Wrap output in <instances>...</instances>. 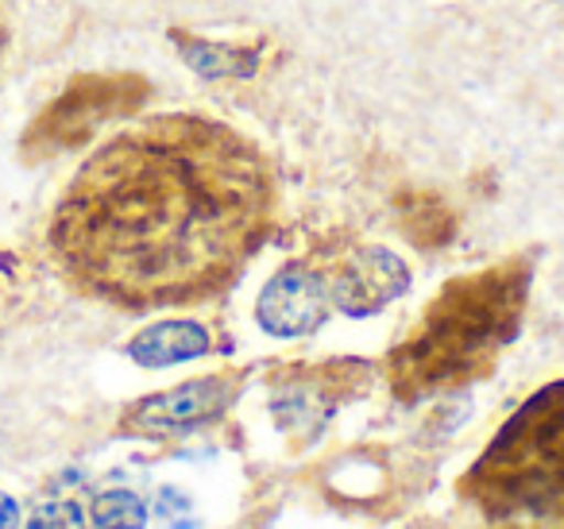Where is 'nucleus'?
<instances>
[{
    "mask_svg": "<svg viewBox=\"0 0 564 529\" xmlns=\"http://www.w3.org/2000/svg\"><path fill=\"white\" fill-rule=\"evenodd\" d=\"M28 529H89V521L82 514V506L74 503H43L28 518Z\"/></svg>",
    "mask_w": 564,
    "mask_h": 529,
    "instance_id": "9d476101",
    "label": "nucleus"
},
{
    "mask_svg": "<svg viewBox=\"0 0 564 529\" xmlns=\"http://www.w3.org/2000/svg\"><path fill=\"white\" fill-rule=\"evenodd\" d=\"M525 294H530V263L522 259L453 279L433 298L406 341L394 344L387 359L391 390L406 402H422L487 375L499 352L518 336Z\"/></svg>",
    "mask_w": 564,
    "mask_h": 529,
    "instance_id": "f03ea898",
    "label": "nucleus"
},
{
    "mask_svg": "<svg viewBox=\"0 0 564 529\" xmlns=\"http://www.w3.org/2000/svg\"><path fill=\"white\" fill-rule=\"evenodd\" d=\"M329 310L333 302L325 274L306 263H291L263 287L256 321L271 336H310L314 328L325 325Z\"/></svg>",
    "mask_w": 564,
    "mask_h": 529,
    "instance_id": "39448f33",
    "label": "nucleus"
},
{
    "mask_svg": "<svg viewBox=\"0 0 564 529\" xmlns=\"http://www.w3.org/2000/svg\"><path fill=\"white\" fill-rule=\"evenodd\" d=\"M213 348L209 333H205L197 321H163V325H151L128 344V356L143 367H171L197 359Z\"/></svg>",
    "mask_w": 564,
    "mask_h": 529,
    "instance_id": "0eeeda50",
    "label": "nucleus"
},
{
    "mask_svg": "<svg viewBox=\"0 0 564 529\" xmlns=\"http://www.w3.org/2000/svg\"><path fill=\"white\" fill-rule=\"evenodd\" d=\"M468 495L507 529H564V379L495 433L468 472Z\"/></svg>",
    "mask_w": 564,
    "mask_h": 529,
    "instance_id": "7ed1b4c3",
    "label": "nucleus"
},
{
    "mask_svg": "<svg viewBox=\"0 0 564 529\" xmlns=\"http://www.w3.org/2000/svg\"><path fill=\"white\" fill-rule=\"evenodd\" d=\"M0 529H20V506L4 490H0Z\"/></svg>",
    "mask_w": 564,
    "mask_h": 529,
    "instance_id": "9b49d317",
    "label": "nucleus"
},
{
    "mask_svg": "<svg viewBox=\"0 0 564 529\" xmlns=\"http://www.w3.org/2000/svg\"><path fill=\"white\" fill-rule=\"evenodd\" d=\"M94 526L97 529H143L148 510L132 490H105L94 503Z\"/></svg>",
    "mask_w": 564,
    "mask_h": 529,
    "instance_id": "1a4fd4ad",
    "label": "nucleus"
},
{
    "mask_svg": "<svg viewBox=\"0 0 564 529\" xmlns=\"http://www.w3.org/2000/svg\"><path fill=\"white\" fill-rule=\"evenodd\" d=\"M274 174L263 151L202 112L148 117L82 163L51 225L66 274L128 310L228 290L263 248Z\"/></svg>",
    "mask_w": 564,
    "mask_h": 529,
    "instance_id": "f257e3e1",
    "label": "nucleus"
},
{
    "mask_svg": "<svg viewBox=\"0 0 564 529\" xmlns=\"http://www.w3.org/2000/svg\"><path fill=\"white\" fill-rule=\"evenodd\" d=\"M182 58L205 78H251L259 71V47H225V43L209 40H189V35L174 32Z\"/></svg>",
    "mask_w": 564,
    "mask_h": 529,
    "instance_id": "6e6552de",
    "label": "nucleus"
},
{
    "mask_svg": "<svg viewBox=\"0 0 564 529\" xmlns=\"http://www.w3.org/2000/svg\"><path fill=\"white\" fill-rule=\"evenodd\" d=\"M329 302L333 310L348 317H371L399 294H406L410 271L394 251L387 248H356L337 271L329 274Z\"/></svg>",
    "mask_w": 564,
    "mask_h": 529,
    "instance_id": "423d86ee",
    "label": "nucleus"
},
{
    "mask_svg": "<svg viewBox=\"0 0 564 529\" xmlns=\"http://www.w3.org/2000/svg\"><path fill=\"white\" fill-rule=\"evenodd\" d=\"M0 51H4V28H0Z\"/></svg>",
    "mask_w": 564,
    "mask_h": 529,
    "instance_id": "f8f14e48",
    "label": "nucleus"
},
{
    "mask_svg": "<svg viewBox=\"0 0 564 529\" xmlns=\"http://www.w3.org/2000/svg\"><path fill=\"white\" fill-rule=\"evenodd\" d=\"M240 382H243L240 371L189 379V382H182V387L135 402L124 418V429L128 433H143V436H171V433H186V429H197V425H209V421H217L220 413L236 402Z\"/></svg>",
    "mask_w": 564,
    "mask_h": 529,
    "instance_id": "20e7f679",
    "label": "nucleus"
}]
</instances>
